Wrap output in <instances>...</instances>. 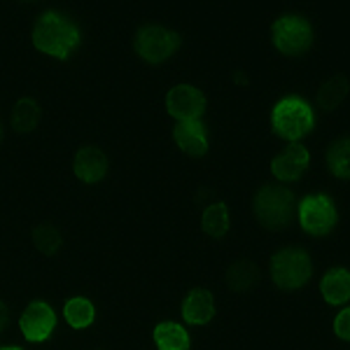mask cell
Here are the masks:
<instances>
[{"mask_svg": "<svg viewBox=\"0 0 350 350\" xmlns=\"http://www.w3.org/2000/svg\"><path fill=\"white\" fill-rule=\"evenodd\" d=\"M173 140H175V145L189 157L203 154V152L208 150V145H211V135H208V129L203 126L201 120L175 122Z\"/></svg>", "mask_w": 350, "mask_h": 350, "instance_id": "13", "label": "cell"}, {"mask_svg": "<svg viewBox=\"0 0 350 350\" xmlns=\"http://www.w3.org/2000/svg\"><path fill=\"white\" fill-rule=\"evenodd\" d=\"M313 166V154L304 145H290L271 161V178L280 185H295L304 178Z\"/></svg>", "mask_w": 350, "mask_h": 350, "instance_id": "9", "label": "cell"}, {"mask_svg": "<svg viewBox=\"0 0 350 350\" xmlns=\"http://www.w3.org/2000/svg\"><path fill=\"white\" fill-rule=\"evenodd\" d=\"M271 124L285 140H301L315 126V110L304 96H283L271 108Z\"/></svg>", "mask_w": 350, "mask_h": 350, "instance_id": "2", "label": "cell"}, {"mask_svg": "<svg viewBox=\"0 0 350 350\" xmlns=\"http://www.w3.org/2000/svg\"><path fill=\"white\" fill-rule=\"evenodd\" d=\"M96 318H98V310H96V304L89 297L75 295L64 304V323L70 329H89L96 323Z\"/></svg>", "mask_w": 350, "mask_h": 350, "instance_id": "15", "label": "cell"}, {"mask_svg": "<svg viewBox=\"0 0 350 350\" xmlns=\"http://www.w3.org/2000/svg\"><path fill=\"white\" fill-rule=\"evenodd\" d=\"M3 135H5V120H3V115H0V140H3Z\"/></svg>", "mask_w": 350, "mask_h": 350, "instance_id": "22", "label": "cell"}, {"mask_svg": "<svg viewBox=\"0 0 350 350\" xmlns=\"http://www.w3.org/2000/svg\"><path fill=\"white\" fill-rule=\"evenodd\" d=\"M54 329H56L54 306L49 301H44V299H33L19 318L21 336L31 343H44L47 338H52Z\"/></svg>", "mask_w": 350, "mask_h": 350, "instance_id": "7", "label": "cell"}, {"mask_svg": "<svg viewBox=\"0 0 350 350\" xmlns=\"http://www.w3.org/2000/svg\"><path fill=\"white\" fill-rule=\"evenodd\" d=\"M271 40L283 54H301L308 49L313 40V28L301 14L297 12H283L271 24Z\"/></svg>", "mask_w": 350, "mask_h": 350, "instance_id": "5", "label": "cell"}, {"mask_svg": "<svg viewBox=\"0 0 350 350\" xmlns=\"http://www.w3.org/2000/svg\"><path fill=\"white\" fill-rule=\"evenodd\" d=\"M0 350H24V348H19V346H8V348H0Z\"/></svg>", "mask_w": 350, "mask_h": 350, "instance_id": "23", "label": "cell"}, {"mask_svg": "<svg viewBox=\"0 0 350 350\" xmlns=\"http://www.w3.org/2000/svg\"><path fill=\"white\" fill-rule=\"evenodd\" d=\"M271 278L278 287L285 290H299L306 287L313 278V262L304 250L299 247H285L275 252L271 259Z\"/></svg>", "mask_w": 350, "mask_h": 350, "instance_id": "4", "label": "cell"}, {"mask_svg": "<svg viewBox=\"0 0 350 350\" xmlns=\"http://www.w3.org/2000/svg\"><path fill=\"white\" fill-rule=\"evenodd\" d=\"M257 222L264 227H283L292 215V196L283 187H267L252 203Z\"/></svg>", "mask_w": 350, "mask_h": 350, "instance_id": "8", "label": "cell"}, {"mask_svg": "<svg viewBox=\"0 0 350 350\" xmlns=\"http://www.w3.org/2000/svg\"><path fill=\"white\" fill-rule=\"evenodd\" d=\"M332 329H334V336L338 338V341H348V308L338 310Z\"/></svg>", "mask_w": 350, "mask_h": 350, "instance_id": "20", "label": "cell"}, {"mask_svg": "<svg viewBox=\"0 0 350 350\" xmlns=\"http://www.w3.org/2000/svg\"><path fill=\"white\" fill-rule=\"evenodd\" d=\"M348 267L338 264V267L327 269L323 280H320V297L332 306H343L348 301Z\"/></svg>", "mask_w": 350, "mask_h": 350, "instance_id": "14", "label": "cell"}, {"mask_svg": "<svg viewBox=\"0 0 350 350\" xmlns=\"http://www.w3.org/2000/svg\"><path fill=\"white\" fill-rule=\"evenodd\" d=\"M327 168L336 180L348 178V138H341L327 157Z\"/></svg>", "mask_w": 350, "mask_h": 350, "instance_id": "19", "label": "cell"}, {"mask_svg": "<svg viewBox=\"0 0 350 350\" xmlns=\"http://www.w3.org/2000/svg\"><path fill=\"white\" fill-rule=\"evenodd\" d=\"M10 117H12V124H14L16 131L33 133L42 124V105L38 103L33 96H21V98L12 105Z\"/></svg>", "mask_w": 350, "mask_h": 350, "instance_id": "17", "label": "cell"}, {"mask_svg": "<svg viewBox=\"0 0 350 350\" xmlns=\"http://www.w3.org/2000/svg\"><path fill=\"white\" fill-rule=\"evenodd\" d=\"M201 224L211 236H227L234 229V215L222 201H213L201 211Z\"/></svg>", "mask_w": 350, "mask_h": 350, "instance_id": "18", "label": "cell"}, {"mask_svg": "<svg viewBox=\"0 0 350 350\" xmlns=\"http://www.w3.org/2000/svg\"><path fill=\"white\" fill-rule=\"evenodd\" d=\"M297 219L308 234H329L336 224V203L327 194L310 191L297 203Z\"/></svg>", "mask_w": 350, "mask_h": 350, "instance_id": "6", "label": "cell"}, {"mask_svg": "<svg viewBox=\"0 0 350 350\" xmlns=\"http://www.w3.org/2000/svg\"><path fill=\"white\" fill-rule=\"evenodd\" d=\"M154 346L157 350H189L191 334L185 325L173 323V320H161L154 327Z\"/></svg>", "mask_w": 350, "mask_h": 350, "instance_id": "16", "label": "cell"}, {"mask_svg": "<svg viewBox=\"0 0 350 350\" xmlns=\"http://www.w3.org/2000/svg\"><path fill=\"white\" fill-rule=\"evenodd\" d=\"M133 52L143 64L163 66L178 54V36L168 26L145 24L133 36Z\"/></svg>", "mask_w": 350, "mask_h": 350, "instance_id": "3", "label": "cell"}, {"mask_svg": "<svg viewBox=\"0 0 350 350\" xmlns=\"http://www.w3.org/2000/svg\"><path fill=\"white\" fill-rule=\"evenodd\" d=\"M108 171H110L108 157L103 154V150L94 148V145H84L72 157V173L82 183L89 185L100 183V180L108 178Z\"/></svg>", "mask_w": 350, "mask_h": 350, "instance_id": "12", "label": "cell"}, {"mask_svg": "<svg viewBox=\"0 0 350 350\" xmlns=\"http://www.w3.org/2000/svg\"><path fill=\"white\" fill-rule=\"evenodd\" d=\"M33 42L42 56L64 61L82 42V31L70 16L56 12V10H47L33 24Z\"/></svg>", "mask_w": 350, "mask_h": 350, "instance_id": "1", "label": "cell"}, {"mask_svg": "<svg viewBox=\"0 0 350 350\" xmlns=\"http://www.w3.org/2000/svg\"><path fill=\"white\" fill-rule=\"evenodd\" d=\"M166 110L175 122L201 120L203 112H206V96L199 87L189 82L175 84L166 94Z\"/></svg>", "mask_w": 350, "mask_h": 350, "instance_id": "10", "label": "cell"}, {"mask_svg": "<svg viewBox=\"0 0 350 350\" xmlns=\"http://www.w3.org/2000/svg\"><path fill=\"white\" fill-rule=\"evenodd\" d=\"M5 323H8V306H5V301L0 299V332L5 329Z\"/></svg>", "mask_w": 350, "mask_h": 350, "instance_id": "21", "label": "cell"}, {"mask_svg": "<svg viewBox=\"0 0 350 350\" xmlns=\"http://www.w3.org/2000/svg\"><path fill=\"white\" fill-rule=\"evenodd\" d=\"M217 310V301L215 295L203 287H194L187 295L183 297V304H180V313H183V320L191 327H206L215 318Z\"/></svg>", "mask_w": 350, "mask_h": 350, "instance_id": "11", "label": "cell"}]
</instances>
